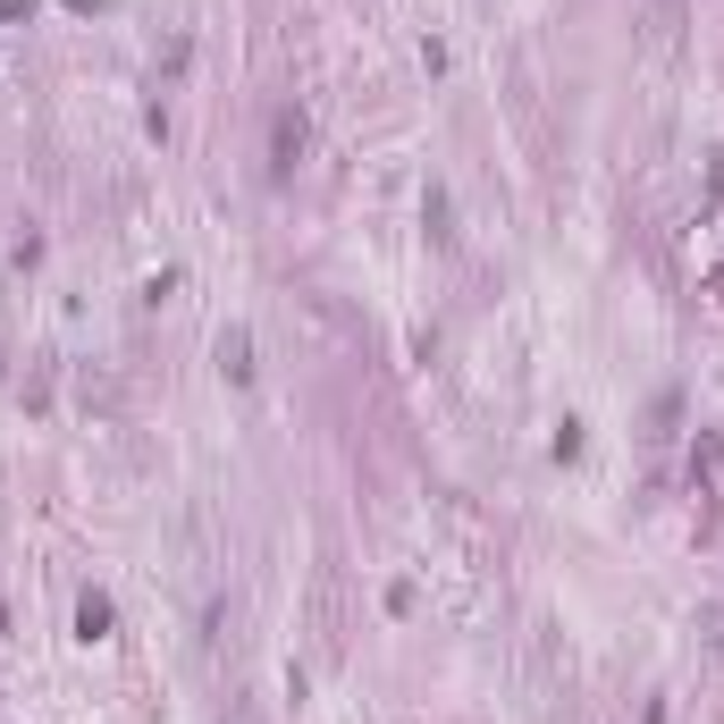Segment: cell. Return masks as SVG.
I'll return each instance as SVG.
<instances>
[{
	"mask_svg": "<svg viewBox=\"0 0 724 724\" xmlns=\"http://www.w3.org/2000/svg\"><path fill=\"white\" fill-rule=\"evenodd\" d=\"M295 161H304V119L278 110V127H270V177H295Z\"/></svg>",
	"mask_w": 724,
	"mask_h": 724,
	"instance_id": "cell-1",
	"label": "cell"
},
{
	"mask_svg": "<svg viewBox=\"0 0 724 724\" xmlns=\"http://www.w3.org/2000/svg\"><path fill=\"white\" fill-rule=\"evenodd\" d=\"M76 640H110V599H101V590L76 599Z\"/></svg>",
	"mask_w": 724,
	"mask_h": 724,
	"instance_id": "cell-2",
	"label": "cell"
},
{
	"mask_svg": "<svg viewBox=\"0 0 724 724\" xmlns=\"http://www.w3.org/2000/svg\"><path fill=\"white\" fill-rule=\"evenodd\" d=\"M219 371H228V380H244V371H253V362H244V329H228V338H219Z\"/></svg>",
	"mask_w": 724,
	"mask_h": 724,
	"instance_id": "cell-3",
	"label": "cell"
},
{
	"mask_svg": "<svg viewBox=\"0 0 724 724\" xmlns=\"http://www.w3.org/2000/svg\"><path fill=\"white\" fill-rule=\"evenodd\" d=\"M25 9H34V0H0V18H25Z\"/></svg>",
	"mask_w": 724,
	"mask_h": 724,
	"instance_id": "cell-4",
	"label": "cell"
}]
</instances>
